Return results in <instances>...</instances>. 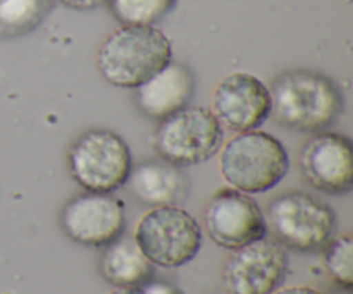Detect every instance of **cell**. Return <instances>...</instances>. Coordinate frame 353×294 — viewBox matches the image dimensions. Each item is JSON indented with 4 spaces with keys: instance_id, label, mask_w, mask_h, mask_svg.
Listing matches in <instances>:
<instances>
[{
    "instance_id": "30bf717a",
    "label": "cell",
    "mask_w": 353,
    "mask_h": 294,
    "mask_svg": "<svg viewBox=\"0 0 353 294\" xmlns=\"http://www.w3.org/2000/svg\"><path fill=\"white\" fill-rule=\"evenodd\" d=\"M68 238L85 246L102 248L116 241L126 226L124 203L110 193H90L69 200L61 213Z\"/></svg>"
},
{
    "instance_id": "6da1fadb",
    "label": "cell",
    "mask_w": 353,
    "mask_h": 294,
    "mask_svg": "<svg viewBox=\"0 0 353 294\" xmlns=\"http://www.w3.org/2000/svg\"><path fill=\"white\" fill-rule=\"evenodd\" d=\"M271 116L279 126L299 133H323L343 112V93L326 74L290 69L276 76L271 90Z\"/></svg>"
},
{
    "instance_id": "44dd1931",
    "label": "cell",
    "mask_w": 353,
    "mask_h": 294,
    "mask_svg": "<svg viewBox=\"0 0 353 294\" xmlns=\"http://www.w3.org/2000/svg\"><path fill=\"white\" fill-rule=\"evenodd\" d=\"M271 294H321L309 286H288V288H278Z\"/></svg>"
},
{
    "instance_id": "9c48e42d",
    "label": "cell",
    "mask_w": 353,
    "mask_h": 294,
    "mask_svg": "<svg viewBox=\"0 0 353 294\" xmlns=\"http://www.w3.org/2000/svg\"><path fill=\"white\" fill-rule=\"evenodd\" d=\"M203 224L210 240L226 250H238L268 234L264 212L254 198L234 188L219 189L207 203Z\"/></svg>"
},
{
    "instance_id": "8fae6325",
    "label": "cell",
    "mask_w": 353,
    "mask_h": 294,
    "mask_svg": "<svg viewBox=\"0 0 353 294\" xmlns=\"http://www.w3.org/2000/svg\"><path fill=\"white\" fill-rule=\"evenodd\" d=\"M299 167L303 179L321 193L348 195L353 189L350 138L340 133H317L302 147Z\"/></svg>"
},
{
    "instance_id": "5b68a950",
    "label": "cell",
    "mask_w": 353,
    "mask_h": 294,
    "mask_svg": "<svg viewBox=\"0 0 353 294\" xmlns=\"http://www.w3.org/2000/svg\"><path fill=\"white\" fill-rule=\"evenodd\" d=\"M72 179L90 193H112L124 186L133 160L126 141L110 129L83 133L68 151Z\"/></svg>"
},
{
    "instance_id": "7402d4cb",
    "label": "cell",
    "mask_w": 353,
    "mask_h": 294,
    "mask_svg": "<svg viewBox=\"0 0 353 294\" xmlns=\"http://www.w3.org/2000/svg\"><path fill=\"white\" fill-rule=\"evenodd\" d=\"M109 294H145V291L140 286V288H117Z\"/></svg>"
},
{
    "instance_id": "52a82bcc",
    "label": "cell",
    "mask_w": 353,
    "mask_h": 294,
    "mask_svg": "<svg viewBox=\"0 0 353 294\" xmlns=\"http://www.w3.org/2000/svg\"><path fill=\"white\" fill-rule=\"evenodd\" d=\"M224 140L223 126L214 114L202 107H185L159 120L154 133L155 151L162 160L178 167L209 160Z\"/></svg>"
},
{
    "instance_id": "8992f818",
    "label": "cell",
    "mask_w": 353,
    "mask_h": 294,
    "mask_svg": "<svg viewBox=\"0 0 353 294\" xmlns=\"http://www.w3.org/2000/svg\"><path fill=\"white\" fill-rule=\"evenodd\" d=\"M134 243L150 264L178 269L196 257L202 246V231L178 205L154 207L138 220Z\"/></svg>"
},
{
    "instance_id": "ac0fdd59",
    "label": "cell",
    "mask_w": 353,
    "mask_h": 294,
    "mask_svg": "<svg viewBox=\"0 0 353 294\" xmlns=\"http://www.w3.org/2000/svg\"><path fill=\"white\" fill-rule=\"evenodd\" d=\"M326 269L331 277L338 282L343 289H352L353 286V265L352 251L353 243L350 236L336 238L326 244Z\"/></svg>"
},
{
    "instance_id": "603a6c76",
    "label": "cell",
    "mask_w": 353,
    "mask_h": 294,
    "mask_svg": "<svg viewBox=\"0 0 353 294\" xmlns=\"http://www.w3.org/2000/svg\"><path fill=\"white\" fill-rule=\"evenodd\" d=\"M333 294H352L350 289H343V291H338V293H333Z\"/></svg>"
},
{
    "instance_id": "7a4b0ae2",
    "label": "cell",
    "mask_w": 353,
    "mask_h": 294,
    "mask_svg": "<svg viewBox=\"0 0 353 294\" xmlns=\"http://www.w3.org/2000/svg\"><path fill=\"white\" fill-rule=\"evenodd\" d=\"M172 61V45L154 26H121L114 30L97 52V67L112 86L134 88Z\"/></svg>"
},
{
    "instance_id": "2e32d148",
    "label": "cell",
    "mask_w": 353,
    "mask_h": 294,
    "mask_svg": "<svg viewBox=\"0 0 353 294\" xmlns=\"http://www.w3.org/2000/svg\"><path fill=\"white\" fill-rule=\"evenodd\" d=\"M52 9V0H2L0 2V36L16 38L40 26Z\"/></svg>"
},
{
    "instance_id": "d6986e66",
    "label": "cell",
    "mask_w": 353,
    "mask_h": 294,
    "mask_svg": "<svg viewBox=\"0 0 353 294\" xmlns=\"http://www.w3.org/2000/svg\"><path fill=\"white\" fill-rule=\"evenodd\" d=\"M141 288H143L145 294H183L176 286L169 284V282L152 281V279L148 282H145Z\"/></svg>"
},
{
    "instance_id": "7c38bea8",
    "label": "cell",
    "mask_w": 353,
    "mask_h": 294,
    "mask_svg": "<svg viewBox=\"0 0 353 294\" xmlns=\"http://www.w3.org/2000/svg\"><path fill=\"white\" fill-rule=\"evenodd\" d=\"M212 114L228 129L255 131L271 117V93L257 76L233 72L221 79L214 90Z\"/></svg>"
},
{
    "instance_id": "e0dca14e",
    "label": "cell",
    "mask_w": 353,
    "mask_h": 294,
    "mask_svg": "<svg viewBox=\"0 0 353 294\" xmlns=\"http://www.w3.org/2000/svg\"><path fill=\"white\" fill-rule=\"evenodd\" d=\"M123 26H154L176 7V0H107Z\"/></svg>"
},
{
    "instance_id": "ffe728a7",
    "label": "cell",
    "mask_w": 353,
    "mask_h": 294,
    "mask_svg": "<svg viewBox=\"0 0 353 294\" xmlns=\"http://www.w3.org/2000/svg\"><path fill=\"white\" fill-rule=\"evenodd\" d=\"M61 3H64L65 7L74 10H92L97 7L107 3V0H59Z\"/></svg>"
},
{
    "instance_id": "9a60e30c",
    "label": "cell",
    "mask_w": 353,
    "mask_h": 294,
    "mask_svg": "<svg viewBox=\"0 0 353 294\" xmlns=\"http://www.w3.org/2000/svg\"><path fill=\"white\" fill-rule=\"evenodd\" d=\"M100 271L116 288H140L154 275L152 264L137 243L121 238L105 246L100 257Z\"/></svg>"
},
{
    "instance_id": "3957f363",
    "label": "cell",
    "mask_w": 353,
    "mask_h": 294,
    "mask_svg": "<svg viewBox=\"0 0 353 294\" xmlns=\"http://www.w3.org/2000/svg\"><path fill=\"white\" fill-rule=\"evenodd\" d=\"M290 167L288 151L278 138L262 131L240 133L219 157L224 181L241 193H265L283 181Z\"/></svg>"
},
{
    "instance_id": "ba28073f",
    "label": "cell",
    "mask_w": 353,
    "mask_h": 294,
    "mask_svg": "<svg viewBox=\"0 0 353 294\" xmlns=\"http://www.w3.org/2000/svg\"><path fill=\"white\" fill-rule=\"evenodd\" d=\"M288 271L285 248L274 240L262 238L226 258L223 284L228 294H271L281 288Z\"/></svg>"
},
{
    "instance_id": "4fadbf2b",
    "label": "cell",
    "mask_w": 353,
    "mask_h": 294,
    "mask_svg": "<svg viewBox=\"0 0 353 294\" xmlns=\"http://www.w3.org/2000/svg\"><path fill=\"white\" fill-rule=\"evenodd\" d=\"M195 93V78L188 65L169 62L162 71L137 88L138 110L150 119L162 120L188 107Z\"/></svg>"
},
{
    "instance_id": "277c9868",
    "label": "cell",
    "mask_w": 353,
    "mask_h": 294,
    "mask_svg": "<svg viewBox=\"0 0 353 294\" xmlns=\"http://www.w3.org/2000/svg\"><path fill=\"white\" fill-rule=\"evenodd\" d=\"M264 219L276 243L300 253L323 250L336 229L331 207L303 191L276 196L268 203Z\"/></svg>"
},
{
    "instance_id": "5bb4252c",
    "label": "cell",
    "mask_w": 353,
    "mask_h": 294,
    "mask_svg": "<svg viewBox=\"0 0 353 294\" xmlns=\"http://www.w3.org/2000/svg\"><path fill=\"white\" fill-rule=\"evenodd\" d=\"M138 202L150 207L178 205L188 193V181L181 169L165 160H145L131 167L126 182Z\"/></svg>"
},
{
    "instance_id": "cb8c5ba5",
    "label": "cell",
    "mask_w": 353,
    "mask_h": 294,
    "mask_svg": "<svg viewBox=\"0 0 353 294\" xmlns=\"http://www.w3.org/2000/svg\"><path fill=\"white\" fill-rule=\"evenodd\" d=\"M0 2H2V0H0Z\"/></svg>"
}]
</instances>
